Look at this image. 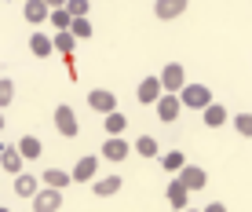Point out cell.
Here are the masks:
<instances>
[{
    "label": "cell",
    "instance_id": "19",
    "mask_svg": "<svg viewBox=\"0 0 252 212\" xmlns=\"http://www.w3.org/2000/svg\"><path fill=\"white\" fill-rule=\"evenodd\" d=\"M95 183V194L99 198H110V194L121 190V176H102V179H92Z\"/></svg>",
    "mask_w": 252,
    "mask_h": 212
},
{
    "label": "cell",
    "instance_id": "26",
    "mask_svg": "<svg viewBox=\"0 0 252 212\" xmlns=\"http://www.w3.org/2000/svg\"><path fill=\"white\" fill-rule=\"evenodd\" d=\"M11 99H15V81L11 77H0V110L11 106Z\"/></svg>",
    "mask_w": 252,
    "mask_h": 212
},
{
    "label": "cell",
    "instance_id": "32",
    "mask_svg": "<svg viewBox=\"0 0 252 212\" xmlns=\"http://www.w3.org/2000/svg\"><path fill=\"white\" fill-rule=\"evenodd\" d=\"M0 128H4V110H0Z\"/></svg>",
    "mask_w": 252,
    "mask_h": 212
},
{
    "label": "cell",
    "instance_id": "29",
    "mask_svg": "<svg viewBox=\"0 0 252 212\" xmlns=\"http://www.w3.org/2000/svg\"><path fill=\"white\" fill-rule=\"evenodd\" d=\"M66 11L73 15V19H84V15H88V0H66Z\"/></svg>",
    "mask_w": 252,
    "mask_h": 212
},
{
    "label": "cell",
    "instance_id": "17",
    "mask_svg": "<svg viewBox=\"0 0 252 212\" xmlns=\"http://www.w3.org/2000/svg\"><path fill=\"white\" fill-rule=\"evenodd\" d=\"M37 190H40V183L33 179L30 172H19V176H15V194H22V198H33Z\"/></svg>",
    "mask_w": 252,
    "mask_h": 212
},
{
    "label": "cell",
    "instance_id": "10",
    "mask_svg": "<svg viewBox=\"0 0 252 212\" xmlns=\"http://www.w3.org/2000/svg\"><path fill=\"white\" fill-rule=\"evenodd\" d=\"M187 4L190 0H158V4H154V15H158L161 22H172V19H179V15L187 11Z\"/></svg>",
    "mask_w": 252,
    "mask_h": 212
},
{
    "label": "cell",
    "instance_id": "3",
    "mask_svg": "<svg viewBox=\"0 0 252 212\" xmlns=\"http://www.w3.org/2000/svg\"><path fill=\"white\" fill-rule=\"evenodd\" d=\"M179 103H183L187 110H205V106L212 103V92H208L205 84H187L183 92H179Z\"/></svg>",
    "mask_w": 252,
    "mask_h": 212
},
{
    "label": "cell",
    "instance_id": "12",
    "mask_svg": "<svg viewBox=\"0 0 252 212\" xmlns=\"http://www.w3.org/2000/svg\"><path fill=\"white\" fill-rule=\"evenodd\" d=\"M22 15H26V22H48V15H51V7L44 4V0H22Z\"/></svg>",
    "mask_w": 252,
    "mask_h": 212
},
{
    "label": "cell",
    "instance_id": "13",
    "mask_svg": "<svg viewBox=\"0 0 252 212\" xmlns=\"http://www.w3.org/2000/svg\"><path fill=\"white\" fill-rule=\"evenodd\" d=\"M201 117H205V125L208 128H223L230 121V113H227V106H220V103H208L205 110H201Z\"/></svg>",
    "mask_w": 252,
    "mask_h": 212
},
{
    "label": "cell",
    "instance_id": "8",
    "mask_svg": "<svg viewBox=\"0 0 252 212\" xmlns=\"http://www.w3.org/2000/svg\"><path fill=\"white\" fill-rule=\"evenodd\" d=\"M154 106H158V117L164 121V125H172V121L179 117V110H183V103H179V95H172V92H164V95H161V99L154 103Z\"/></svg>",
    "mask_w": 252,
    "mask_h": 212
},
{
    "label": "cell",
    "instance_id": "7",
    "mask_svg": "<svg viewBox=\"0 0 252 212\" xmlns=\"http://www.w3.org/2000/svg\"><path fill=\"white\" fill-rule=\"evenodd\" d=\"M161 95H164V88H161L158 77H143V81H139V88H135V99L146 103V106H154Z\"/></svg>",
    "mask_w": 252,
    "mask_h": 212
},
{
    "label": "cell",
    "instance_id": "16",
    "mask_svg": "<svg viewBox=\"0 0 252 212\" xmlns=\"http://www.w3.org/2000/svg\"><path fill=\"white\" fill-rule=\"evenodd\" d=\"M51 48H55V51H63V55L69 59V55H73V48H77V37H73L69 30H59L55 37H51Z\"/></svg>",
    "mask_w": 252,
    "mask_h": 212
},
{
    "label": "cell",
    "instance_id": "23",
    "mask_svg": "<svg viewBox=\"0 0 252 212\" xmlns=\"http://www.w3.org/2000/svg\"><path fill=\"white\" fill-rule=\"evenodd\" d=\"M48 22L55 26V30H69V26H73V15H69L66 7H55V11L48 15Z\"/></svg>",
    "mask_w": 252,
    "mask_h": 212
},
{
    "label": "cell",
    "instance_id": "30",
    "mask_svg": "<svg viewBox=\"0 0 252 212\" xmlns=\"http://www.w3.org/2000/svg\"><path fill=\"white\" fill-rule=\"evenodd\" d=\"M201 212H227V205H220V201H208Z\"/></svg>",
    "mask_w": 252,
    "mask_h": 212
},
{
    "label": "cell",
    "instance_id": "6",
    "mask_svg": "<svg viewBox=\"0 0 252 212\" xmlns=\"http://www.w3.org/2000/svg\"><path fill=\"white\" fill-rule=\"evenodd\" d=\"M176 179L183 183L190 194H194V190H201L205 183H208V176H205V169H197V165H183V169L176 172Z\"/></svg>",
    "mask_w": 252,
    "mask_h": 212
},
{
    "label": "cell",
    "instance_id": "22",
    "mask_svg": "<svg viewBox=\"0 0 252 212\" xmlns=\"http://www.w3.org/2000/svg\"><path fill=\"white\" fill-rule=\"evenodd\" d=\"M135 154L139 157H158V139L154 136H139L135 139Z\"/></svg>",
    "mask_w": 252,
    "mask_h": 212
},
{
    "label": "cell",
    "instance_id": "20",
    "mask_svg": "<svg viewBox=\"0 0 252 212\" xmlns=\"http://www.w3.org/2000/svg\"><path fill=\"white\" fill-rule=\"evenodd\" d=\"M69 179H73V176L63 172V169H48V172H44V187H55V190H66Z\"/></svg>",
    "mask_w": 252,
    "mask_h": 212
},
{
    "label": "cell",
    "instance_id": "34",
    "mask_svg": "<svg viewBox=\"0 0 252 212\" xmlns=\"http://www.w3.org/2000/svg\"><path fill=\"white\" fill-rule=\"evenodd\" d=\"M0 212H11V209H0Z\"/></svg>",
    "mask_w": 252,
    "mask_h": 212
},
{
    "label": "cell",
    "instance_id": "1",
    "mask_svg": "<svg viewBox=\"0 0 252 212\" xmlns=\"http://www.w3.org/2000/svg\"><path fill=\"white\" fill-rule=\"evenodd\" d=\"M30 205H33V212H59V209H63V190L40 187V190L30 198Z\"/></svg>",
    "mask_w": 252,
    "mask_h": 212
},
{
    "label": "cell",
    "instance_id": "11",
    "mask_svg": "<svg viewBox=\"0 0 252 212\" xmlns=\"http://www.w3.org/2000/svg\"><path fill=\"white\" fill-rule=\"evenodd\" d=\"M102 157H106V161H128V139L110 136L106 143H102Z\"/></svg>",
    "mask_w": 252,
    "mask_h": 212
},
{
    "label": "cell",
    "instance_id": "18",
    "mask_svg": "<svg viewBox=\"0 0 252 212\" xmlns=\"http://www.w3.org/2000/svg\"><path fill=\"white\" fill-rule=\"evenodd\" d=\"M187 198H190V190H187L179 179H172V183H168V201H172V209L183 212V209H187Z\"/></svg>",
    "mask_w": 252,
    "mask_h": 212
},
{
    "label": "cell",
    "instance_id": "15",
    "mask_svg": "<svg viewBox=\"0 0 252 212\" xmlns=\"http://www.w3.org/2000/svg\"><path fill=\"white\" fill-rule=\"evenodd\" d=\"M0 169H7V172H15V176L22 172V154H19V146H0Z\"/></svg>",
    "mask_w": 252,
    "mask_h": 212
},
{
    "label": "cell",
    "instance_id": "9",
    "mask_svg": "<svg viewBox=\"0 0 252 212\" xmlns=\"http://www.w3.org/2000/svg\"><path fill=\"white\" fill-rule=\"evenodd\" d=\"M95 172H99V157H95V154H84L81 161L73 165V172H69V176H73L77 183H92Z\"/></svg>",
    "mask_w": 252,
    "mask_h": 212
},
{
    "label": "cell",
    "instance_id": "2",
    "mask_svg": "<svg viewBox=\"0 0 252 212\" xmlns=\"http://www.w3.org/2000/svg\"><path fill=\"white\" fill-rule=\"evenodd\" d=\"M158 81H161V88H164V92L179 95V92L187 88V70L179 66V63H168V66L161 70V77H158Z\"/></svg>",
    "mask_w": 252,
    "mask_h": 212
},
{
    "label": "cell",
    "instance_id": "5",
    "mask_svg": "<svg viewBox=\"0 0 252 212\" xmlns=\"http://www.w3.org/2000/svg\"><path fill=\"white\" fill-rule=\"evenodd\" d=\"M55 128H59V136H66V139H73L77 132H81V125H77V113L69 110V106H55Z\"/></svg>",
    "mask_w": 252,
    "mask_h": 212
},
{
    "label": "cell",
    "instance_id": "25",
    "mask_svg": "<svg viewBox=\"0 0 252 212\" xmlns=\"http://www.w3.org/2000/svg\"><path fill=\"white\" fill-rule=\"evenodd\" d=\"M128 128V121H125V113H106V132H110V136H121V132H125Z\"/></svg>",
    "mask_w": 252,
    "mask_h": 212
},
{
    "label": "cell",
    "instance_id": "31",
    "mask_svg": "<svg viewBox=\"0 0 252 212\" xmlns=\"http://www.w3.org/2000/svg\"><path fill=\"white\" fill-rule=\"evenodd\" d=\"M44 4L51 7V11H55V7H66V0H44Z\"/></svg>",
    "mask_w": 252,
    "mask_h": 212
},
{
    "label": "cell",
    "instance_id": "21",
    "mask_svg": "<svg viewBox=\"0 0 252 212\" xmlns=\"http://www.w3.org/2000/svg\"><path fill=\"white\" fill-rule=\"evenodd\" d=\"M30 51H33L37 59L51 55V51H55V48H51V37H44V33H33V37H30Z\"/></svg>",
    "mask_w": 252,
    "mask_h": 212
},
{
    "label": "cell",
    "instance_id": "33",
    "mask_svg": "<svg viewBox=\"0 0 252 212\" xmlns=\"http://www.w3.org/2000/svg\"><path fill=\"white\" fill-rule=\"evenodd\" d=\"M183 212H197V209H183Z\"/></svg>",
    "mask_w": 252,
    "mask_h": 212
},
{
    "label": "cell",
    "instance_id": "4",
    "mask_svg": "<svg viewBox=\"0 0 252 212\" xmlns=\"http://www.w3.org/2000/svg\"><path fill=\"white\" fill-rule=\"evenodd\" d=\"M88 106H92L95 113H102V117H106V113L117 110V95L106 92V88H95V92H88Z\"/></svg>",
    "mask_w": 252,
    "mask_h": 212
},
{
    "label": "cell",
    "instance_id": "24",
    "mask_svg": "<svg viewBox=\"0 0 252 212\" xmlns=\"http://www.w3.org/2000/svg\"><path fill=\"white\" fill-rule=\"evenodd\" d=\"M183 165H187V157L179 154V150H168V154L161 157V169H168V172H179Z\"/></svg>",
    "mask_w": 252,
    "mask_h": 212
},
{
    "label": "cell",
    "instance_id": "14",
    "mask_svg": "<svg viewBox=\"0 0 252 212\" xmlns=\"http://www.w3.org/2000/svg\"><path fill=\"white\" fill-rule=\"evenodd\" d=\"M19 154H22V161H40L44 146H40L37 136H22V139H19Z\"/></svg>",
    "mask_w": 252,
    "mask_h": 212
},
{
    "label": "cell",
    "instance_id": "28",
    "mask_svg": "<svg viewBox=\"0 0 252 212\" xmlns=\"http://www.w3.org/2000/svg\"><path fill=\"white\" fill-rule=\"evenodd\" d=\"M69 33H73L77 40H81V37H92V22H88V19H73V26H69Z\"/></svg>",
    "mask_w": 252,
    "mask_h": 212
},
{
    "label": "cell",
    "instance_id": "27",
    "mask_svg": "<svg viewBox=\"0 0 252 212\" xmlns=\"http://www.w3.org/2000/svg\"><path fill=\"white\" fill-rule=\"evenodd\" d=\"M234 132L252 139V113H238V117H234Z\"/></svg>",
    "mask_w": 252,
    "mask_h": 212
}]
</instances>
